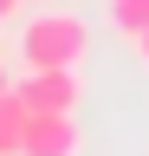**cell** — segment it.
Here are the masks:
<instances>
[{"instance_id": "1", "label": "cell", "mask_w": 149, "mask_h": 156, "mask_svg": "<svg viewBox=\"0 0 149 156\" xmlns=\"http://www.w3.org/2000/svg\"><path fill=\"white\" fill-rule=\"evenodd\" d=\"M91 52V26L78 13H59V7H39L20 26V58L26 72H52V65H78Z\"/></svg>"}, {"instance_id": "2", "label": "cell", "mask_w": 149, "mask_h": 156, "mask_svg": "<svg viewBox=\"0 0 149 156\" xmlns=\"http://www.w3.org/2000/svg\"><path fill=\"white\" fill-rule=\"evenodd\" d=\"M13 98H20L26 111H78V104H84V78H78V65L26 72L20 85H13Z\"/></svg>"}, {"instance_id": "3", "label": "cell", "mask_w": 149, "mask_h": 156, "mask_svg": "<svg viewBox=\"0 0 149 156\" xmlns=\"http://www.w3.org/2000/svg\"><path fill=\"white\" fill-rule=\"evenodd\" d=\"M78 111H26L20 156H78Z\"/></svg>"}, {"instance_id": "4", "label": "cell", "mask_w": 149, "mask_h": 156, "mask_svg": "<svg viewBox=\"0 0 149 156\" xmlns=\"http://www.w3.org/2000/svg\"><path fill=\"white\" fill-rule=\"evenodd\" d=\"M20 130H26V104L7 85V91H0V156H20Z\"/></svg>"}, {"instance_id": "5", "label": "cell", "mask_w": 149, "mask_h": 156, "mask_svg": "<svg viewBox=\"0 0 149 156\" xmlns=\"http://www.w3.org/2000/svg\"><path fill=\"white\" fill-rule=\"evenodd\" d=\"M104 20H110L123 39H136V33L149 26V0H104Z\"/></svg>"}, {"instance_id": "6", "label": "cell", "mask_w": 149, "mask_h": 156, "mask_svg": "<svg viewBox=\"0 0 149 156\" xmlns=\"http://www.w3.org/2000/svg\"><path fill=\"white\" fill-rule=\"evenodd\" d=\"M130 46H136V58H143V65H149V26H143L136 39H130Z\"/></svg>"}, {"instance_id": "7", "label": "cell", "mask_w": 149, "mask_h": 156, "mask_svg": "<svg viewBox=\"0 0 149 156\" xmlns=\"http://www.w3.org/2000/svg\"><path fill=\"white\" fill-rule=\"evenodd\" d=\"M13 13H20V0H0V26H7V20H13Z\"/></svg>"}, {"instance_id": "8", "label": "cell", "mask_w": 149, "mask_h": 156, "mask_svg": "<svg viewBox=\"0 0 149 156\" xmlns=\"http://www.w3.org/2000/svg\"><path fill=\"white\" fill-rule=\"evenodd\" d=\"M7 85H13V78H7V65H0V91H7Z\"/></svg>"}, {"instance_id": "9", "label": "cell", "mask_w": 149, "mask_h": 156, "mask_svg": "<svg viewBox=\"0 0 149 156\" xmlns=\"http://www.w3.org/2000/svg\"><path fill=\"white\" fill-rule=\"evenodd\" d=\"M20 7H32V0H20Z\"/></svg>"}]
</instances>
